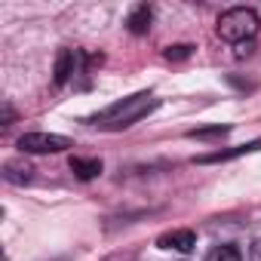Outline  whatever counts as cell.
Masks as SVG:
<instances>
[{
  "label": "cell",
  "instance_id": "cell-5",
  "mask_svg": "<svg viewBox=\"0 0 261 261\" xmlns=\"http://www.w3.org/2000/svg\"><path fill=\"white\" fill-rule=\"evenodd\" d=\"M255 151H261V139H255V142H249V145H237V148H230V151H215V154H203V157H197L194 163L212 166V163H227V160H237V157H243V154H255Z\"/></svg>",
  "mask_w": 261,
  "mask_h": 261
},
{
  "label": "cell",
  "instance_id": "cell-13",
  "mask_svg": "<svg viewBox=\"0 0 261 261\" xmlns=\"http://www.w3.org/2000/svg\"><path fill=\"white\" fill-rule=\"evenodd\" d=\"M249 261H261V237L252 243V249H249Z\"/></svg>",
  "mask_w": 261,
  "mask_h": 261
},
{
  "label": "cell",
  "instance_id": "cell-8",
  "mask_svg": "<svg viewBox=\"0 0 261 261\" xmlns=\"http://www.w3.org/2000/svg\"><path fill=\"white\" fill-rule=\"evenodd\" d=\"M151 19H154L151 7H148V4H139V7H133V13H129L126 25H129V31H133V34H148Z\"/></svg>",
  "mask_w": 261,
  "mask_h": 261
},
{
  "label": "cell",
  "instance_id": "cell-9",
  "mask_svg": "<svg viewBox=\"0 0 261 261\" xmlns=\"http://www.w3.org/2000/svg\"><path fill=\"white\" fill-rule=\"evenodd\" d=\"M206 261H243V252L237 246H230V243H221L206 255Z\"/></svg>",
  "mask_w": 261,
  "mask_h": 261
},
{
  "label": "cell",
  "instance_id": "cell-14",
  "mask_svg": "<svg viewBox=\"0 0 261 261\" xmlns=\"http://www.w3.org/2000/svg\"><path fill=\"white\" fill-rule=\"evenodd\" d=\"M252 49H255V43H240V46H237V56H249Z\"/></svg>",
  "mask_w": 261,
  "mask_h": 261
},
{
  "label": "cell",
  "instance_id": "cell-10",
  "mask_svg": "<svg viewBox=\"0 0 261 261\" xmlns=\"http://www.w3.org/2000/svg\"><path fill=\"white\" fill-rule=\"evenodd\" d=\"M227 133H230V126H221V123H218V126H209V129H191L188 136H191V139H221V136H227Z\"/></svg>",
  "mask_w": 261,
  "mask_h": 261
},
{
  "label": "cell",
  "instance_id": "cell-1",
  "mask_svg": "<svg viewBox=\"0 0 261 261\" xmlns=\"http://www.w3.org/2000/svg\"><path fill=\"white\" fill-rule=\"evenodd\" d=\"M160 101L151 95V92H136V95H129L117 105H111L108 111H101L95 117V126L101 129H111V133H117V129H129L133 123H139L142 117H148Z\"/></svg>",
  "mask_w": 261,
  "mask_h": 261
},
{
  "label": "cell",
  "instance_id": "cell-7",
  "mask_svg": "<svg viewBox=\"0 0 261 261\" xmlns=\"http://www.w3.org/2000/svg\"><path fill=\"white\" fill-rule=\"evenodd\" d=\"M71 172L80 181H89V178L101 175V160L98 157H71Z\"/></svg>",
  "mask_w": 261,
  "mask_h": 261
},
{
  "label": "cell",
  "instance_id": "cell-4",
  "mask_svg": "<svg viewBox=\"0 0 261 261\" xmlns=\"http://www.w3.org/2000/svg\"><path fill=\"white\" fill-rule=\"evenodd\" d=\"M77 62H80V53H77V49H59L56 65H53V80H56V86H65V83L77 74Z\"/></svg>",
  "mask_w": 261,
  "mask_h": 261
},
{
  "label": "cell",
  "instance_id": "cell-2",
  "mask_svg": "<svg viewBox=\"0 0 261 261\" xmlns=\"http://www.w3.org/2000/svg\"><path fill=\"white\" fill-rule=\"evenodd\" d=\"M258 28H261V19H258V13H255L252 7H233V10H224V13L218 16V25H215L218 37L227 40V43H233V46H240V43H252L255 34H258Z\"/></svg>",
  "mask_w": 261,
  "mask_h": 261
},
{
  "label": "cell",
  "instance_id": "cell-12",
  "mask_svg": "<svg viewBox=\"0 0 261 261\" xmlns=\"http://www.w3.org/2000/svg\"><path fill=\"white\" fill-rule=\"evenodd\" d=\"M191 49H194V46H188V43L169 46V49H166V59H169V62H172V59H188V56H191Z\"/></svg>",
  "mask_w": 261,
  "mask_h": 261
},
{
  "label": "cell",
  "instance_id": "cell-3",
  "mask_svg": "<svg viewBox=\"0 0 261 261\" xmlns=\"http://www.w3.org/2000/svg\"><path fill=\"white\" fill-rule=\"evenodd\" d=\"M68 148H74V139L59 136V133H25L19 139L22 154H62Z\"/></svg>",
  "mask_w": 261,
  "mask_h": 261
},
{
  "label": "cell",
  "instance_id": "cell-11",
  "mask_svg": "<svg viewBox=\"0 0 261 261\" xmlns=\"http://www.w3.org/2000/svg\"><path fill=\"white\" fill-rule=\"evenodd\" d=\"M31 172H34L31 166H13V163H10V166H7V172H4V178H7V181H13V185H22V181H28V178H31Z\"/></svg>",
  "mask_w": 261,
  "mask_h": 261
},
{
  "label": "cell",
  "instance_id": "cell-6",
  "mask_svg": "<svg viewBox=\"0 0 261 261\" xmlns=\"http://www.w3.org/2000/svg\"><path fill=\"white\" fill-rule=\"evenodd\" d=\"M157 246H160V249H175V252H191V249L197 246V233L188 230V227L169 230V233H163V237L157 240Z\"/></svg>",
  "mask_w": 261,
  "mask_h": 261
}]
</instances>
